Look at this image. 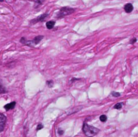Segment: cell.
I'll list each match as a JSON object with an SVG mask.
<instances>
[{"label":"cell","instance_id":"cell-2","mask_svg":"<svg viewBox=\"0 0 138 137\" xmlns=\"http://www.w3.org/2000/svg\"><path fill=\"white\" fill-rule=\"evenodd\" d=\"M44 38L43 36H36L34 38L33 40H27L25 38H21L20 40V42L22 44H24L25 45H28V46H34V45L39 44V43L40 42V40H42Z\"/></svg>","mask_w":138,"mask_h":137},{"label":"cell","instance_id":"cell-11","mask_svg":"<svg viewBox=\"0 0 138 137\" xmlns=\"http://www.w3.org/2000/svg\"><path fill=\"white\" fill-rule=\"evenodd\" d=\"M99 119H100L101 122H106L107 121V116L105 115H102L100 118H99Z\"/></svg>","mask_w":138,"mask_h":137},{"label":"cell","instance_id":"cell-8","mask_svg":"<svg viewBox=\"0 0 138 137\" xmlns=\"http://www.w3.org/2000/svg\"><path fill=\"white\" fill-rule=\"evenodd\" d=\"M54 25H55V21H48V22L46 23V28L48 29H53Z\"/></svg>","mask_w":138,"mask_h":137},{"label":"cell","instance_id":"cell-7","mask_svg":"<svg viewBox=\"0 0 138 137\" xmlns=\"http://www.w3.org/2000/svg\"><path fill=\"white\" fill-rule=\"evenodd\" d=\"M132 10H133V6H132L131 3H127V4H126V5L124 6V11H125L127 13L132 12Z\"/></svg>","mask_w":138,"mask_h":137},{"label":"cell","instance_id":"cell-14","mask_svg":"<svg viewBox=\"0 0 138 137\" xmlns=\"http://www.w3.org/2000/svg\"><path fill=\"white\" fill-rule=\"evenodd\" d=\"M42 128H43V126H42V125H41V124H39V125H38V127H37V128H36V130H37V131H38V130L42 129Z\"/></svg>","mask_w":138,"mask_h":137},{"label":"cell","instance_id":"cell-9","mask_svg":"<svg viewBox=\"0 0 138 137\" xmlns=\"http://www.w3.org/2000/svg\"><path fill=\"white\" fill-rule=\"evenodd\" d=\"M7 92V90L6 88L4 87L3 85H2V83L1 82V81H0V94H4Z\"/></svg>","mask_w":138,"mask_h":137},{"label":"cell","instance_id":"cell-4","mask_svg":"<svg viewBox=\"0 0 138 137\" xmlns=\"http://www.w3.org/2000/svg\"><path fill=\"white\" fill-rule=\"evenodd\" d=\"M7 118L4 115L0 114V132L2 131L5 128V125H6Z\"/></svg>","mask_w":138,"mask_h":137},{"label":"cell","instance_id":"cell-1","mask_svg":"<svg viewBox=\"0 0 138 137\" xmlns=\"http://www.w3.org/2000/svg\"><path fill=\"white\" fill-rule=\"evenodd\" d=\"M82 130H83L84 133L86 134V136H87L88 137H92L99 132V129L96 128L94 127L90 126V125L84 123L83 127H82Z\"/></svg>","mask_w":138,"mask_h":137},{"label":"cell","instance_id":"cell-13","mask_svg":"<svg viewBox=\"0 0 138 137\" xmlns=\"http://www.w3.org/2000/svg\"><path fill=\"white\" fill-rule=\"evenodd\" d=\"M112 96H114V97H119V96H120V93H116V92H112Z\"/></svg>","mask_w":138,"mask_h":137},{"label":"cell","instance_id":"cell-5","mask_svg":"<svg viewBox=\"0 0 138 137\" xmlns=\"http://www.w3.org/2000/svg\"><path fill=\"white\" fill-rule=\"evenodd\" d=\"M48 15L47 13H45L43 14V15H41L40 16H39L38 18L36 19H34V20H32L31 21V23H38V22H41V21H44L45 20V18L47 17Z\"/></svg>","mask_w":138,"mask_h":137},{"label":"cell","instance_id":"cell-6","mask_svg":"<svg viewBox=\"0 0 138 137\" xmlns=\"http://www.w3.org/2000/svg\"><path fill=\"white\" fill-rule=\"evenodd\" d=\"M15 107V102H10L8 104L5 105L4 106V108L6 110H11Z\"/></svg>","mask_w":138,"mask_h":137},{"label":"cell","instance_id":"cell-15","mask_svg":"<svg viewBox=\"0 0 138 137\" xmlns=\"http://www.w3.org/2000/svg\"><path fill=\"white\" fill-rule=\"evenodd\" d=\"M136 41H137V39H136V38H133V39L130 41V43H131V44H134Z\"/></svg>","mask_w":138,"mask_h":137},{"label":"cell","instance_id":"cell-10","mask_svg":"<svg viewBox=\"0 0 138 137\" xmlns=\"http://www.w3.org/2000/svg\"><path fill=\"white\" fill-rule=\"evenodd\" d=\"M31 1H33L34 3H36L37 5H41V4H42L45 0H31Z\"/></svg>","mask_w":138,"mask_h":137},{"label":"cell","instance_id":"cell-17","mask_svg":"<svg viewBox=\"0 0 138 137\" xmlns=\"http://www.w3.org/2000/svg\"><path fill=\"white\" fill-rule=\"evenodd\" d=\"M4 1V0H0V2H3Z\"/></svg>","mask_w":138,"mask_h":137},{"label":"cell","instance_id":"cell-3","mask_svg":"<svg viewBox=\"0 0 138 137\" xmlns=\"http://www.w3.org/2000/svg\"><path fill=\"white\" fill-rule=\"evenodd\" d=\"M74 12V9L69 7H64L61 8L59 12L57 13V18H63L66 15H71V14Z\"/></svg>","mask_w":138,"mask_h":137},{"label":"cell","instance_id":"cell-12","mask_svg":"<svg viewBox=\"0 0 138 137\" xmlns=\"http://www.w3.org/2000/svg\"><path fill=\"white\" fill-rule=\"evenodd\" d=\"M122 106H123V104L122 103H117V104H115V109H121V108H122Z\"/></svg>","mask_w":138,"mask_h":137},{"label":"cell","instance_id":"cell-16","mask_svg":"<svg viewBox=\"0 0 138 137\" xmlns=\"http://www.w3.org/2000/svg\"><path fill=\"white\" fill-rule=\"evenodd\" d=\"M47 83H48V86H52V83H53V82H52V81H48V82H47Z\"/></svg>","mask_w":138,"mask_h":137}]
</instances>
